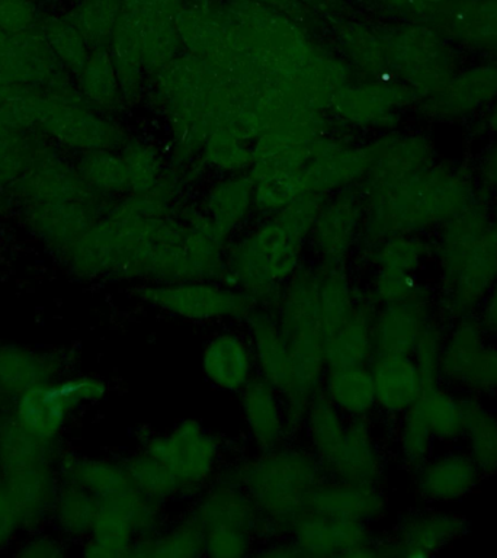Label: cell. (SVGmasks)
Returning <instances> with one entry per match:
<instances>
[{
	"instance_id": "6da1fadb",
	"label": "cell",
	"mask_w": 497,
	"mask_h": 558,
	"mask_svg": "<svg viewBox=\"0 0 497 558\" xmlns=\"http://www.w3.org/2000/svg\"><path fill=\"white\" fill-rule=\"evenodd\" d=\"M432 256L438 268L439 318L452 323L477 316L497 279V209L480 195L436 230Z\"/></svg>"
},
{
	"instance_id": "7a4b0ae2",
	"label": "cell",
	"mask_w": 497,
	"mask_h": 558,
	"mask_svg": "<svg viewBox=\"0 0 497 558\" xmlns=\"http://www.w3.org/2000/svg\"><path fill=\"white\" fill-rule=\"evenodd\" d=\"M480 196L464 166L435 163L387 190L369 194L364 221L371 246L396 234L438 230Z\"/></svg>"
},
{
	"instance_id": "3957f363",
	"label": "cell",
	"mask_w": 497,
	"mask_h": 558,
	"mask_svg": "<svg viewBox=\"0 0 497 558\" xmlns=\"http://www.w3.org/2000/svg\"><path fill=\"white\" fill-rule=\"evenodd\" d=\"M323 471L313 452L279 447L239 465L229 478L251 497L264 525L291 532L307 510L310 495L323 482Z\"/></svg>"
},
{
	"instance_id": "277c9868",
	"label": "cell",
	"mask_w": 497,
	"mask_h": 558,
	"mask_svg": "<svg viewBox=\"0 0 497 558\" xmlns=\"http://www.w3.org/2000/svg\"><path fill=\"white\" fill-rule=\"evenodd\" d=\"M320 272L296 270L283 287L275 314L286 336L294 373L296 403L307 405L327 373L326 340L318 308Z\"/></svg>"
},
{
	"instance_id": "5b68a950",
	"label": "cell",
	"mask_w": 497,
	"mask_h": 558,
	"mask_svg": "<svg viewBox=\"0 0 497 558\" xmlns=\"http://www.w3.org/2000/svg\"><path fill=\"white\" fill-rule=\"evenodd\" d=\"M304 240L278 218L252 231L231 253L233 286L257 305L274 310L283 287L299 270Z\"/></svg>"
},
{
	"instance_id": "8992f818",
	"label": "cell",
	"mask_w": 497,
	"mask_h": 558,
	"mask_svg": "<svg viewBox=\"0 0 497 558\" xmlns=\"http://www.w3.org/2000/svg\"><path fill=\"white\" fill-rule=\"evenodd\" d=\"M221 9L248 54L266 73H292L316 50L295 21L272 8L251 0H229Z\"/></svg>"
},
{
	"instance_id": "52a82bcc",
	"label": "cell",
	"mask_w": 497,
	"mask_h": 558,
	"mask_svg": "<svg viewBox=\"0 0 497 558\" xmlns=\"http://www.w3.org/2000/svg\"><path fill=\"white\" fill-rule=\"evenodd\" d=\"M388 73L409 86L419 100L445 85L461 69L451 41L426 24L400 26L386 34Z\"/></svg>"
},
{
	"instance_id": "ba28073f",
	"label": "cell",
	"mask_w": 497,
	"mask_h": 558,
	"mask_svg": "<svg viewBox=\"0 0 497 558\" xmlns=\"http://www.w3.org/2000/svg\"><path fill=\"white\" fill-rule=\"evenodd\" d=\"M33 126L83 153L112 150L124 143L122 131L92 112L82 95L72 89L38 90L34 96Z\"/></svg>"
},
{
	"instance_id": "9c48e42d",
	"label": "cell",
	"mask_w": 497,
	"mask_h": 558,
	"mask_svg": "<svg viewBox=\"0 0 497 558\" xmlns=\"http://www.w3.org/2000/svg\"><path fill=\"white\" fill-rule=\"evenodd\" d=\"M440 379L462 395L497 396V343L477 317L460 318L447 327Z\"/></svg>"
},
{
	"instance_id": "30bf717a",
	"label": "cell",
	"mask_w": 497,
	"mask_h": 558,
	"mask_svg": "<svg viewBox=\"0 0 497 558\" xmlns=\"http://www.w3.org/2000/svg\"><path fill=\"white\" fill-rule=\"evenodd\" d=\"M138 296L169 316L195 323L246 320L256 301L246 292L204 281L150 283L138 288Z\"/></svg>"
},
{
	"instance_id": "8fae6325",
	"label": "cell",
	"mask_w": 497,
	"mask_h": 558,
	"mask_svg": "<svg viewBox=\"0 0 497 558\" xmlns=\"http://www.w3.org/2000/svg\"><path fill=\"white\" fill-rule=\"evenodd\" d=\"M144 451L173 474L182 490L203 487L220 460V442L194 418H185L146 440Z\"/></svg>"
},
{
	"instance_id": "7c38bea8",
	"label": "cell",
	"mask_w": 497,
	"mask_h": 558,
	"mask_svg": "<svg viewBox=\"0 0 497 558\" xmlns=\"http://www.w3.org/2000/svg\"><path fill=\"white\" fill-rule=\"evenodd\" d=\"M256 373L282 396L288 434L303 429L308 405L296 403L294 373L286 336L275 310L256 305L246 317Z\"/></svg>"
},
{
	"instance_id": "4fadbf2b",
	"label": "cell",
	"mask_w": 497,
	"mask_h": 558,
	"mask_svg": "<svg viewBox=\"0 0 497 558\" xmlns=\"http://www.w3.org/2000/svg\"><path fill=\"white\" fill-rule=\"evenodd\" d=\"M466 532L469 521L461 514L438 506L413 510L401 519L391 538L378 541V557H432L457 543Z\"/></svg>"
},
{
	"instance_id": "5bb4252c",
	"label": "cell",
	"mask_w": 497,
	"mask_h": 558,
	"mask_svg": "<svg viewBox=\"0 0 497 558\" xmlns=\"http://www.w3.org/2000/svg\"><path fill=\"white\" fill-rule=\"evenodd\" d=\"M497 99V59L462 68L434 94L419 100V112L438 121H458L490 108Z\"/></svg>"
},
{
	"instance_id": "9a60e30c",
	"label": "cell",
	"mask_w": 497,
	"mask_h": 558,
	"mask_svg": "<svg viewBox=\"0 0 497 558\" xmlns=\"http://www.w3.org/2000/svg\"><path fill=\"white\" fill-rule=\"evenodd\" d=\"M292 543L303 557H378L369 525L305 510L291 531Z\"/></svg>"
},
{
	"instance_id": "2e32d148",
	"label": "cell",
	"mask_w": 497,
	"mask_h": 558,
	"mask_svg": "<svg viewBox=\"0 0 497 558\" xmlns=\"http://www.w3.org/2000/svg\"><path fill=\"white\" fill-rule=\"evenodd\" d=\"M425 24L453 46L497 59V0H449L429 8Z\"/></svg>"
},
{
	"instance_id": "e0dca14e",
	"label": "cell",
	"mask_w": 497,
	"mask_h": 558,
	"mask_svg": "<svg viewBox=\"0 0 497 558\" xmlns=\"http://www.w3.org/2000/svg\"><path fill=\"white\" fill-rule=\"evenodd\" d=\"M414 473V490L423 504H458L475 492L483 474L464 449L451 448L434 453Z\"/></svg>"
},
{
	"instance_id": "ac0fdd59",
	"label": "cell",
	"mask_w": 497,
	"mask_h": 558,
	"mask_svg": "<svg viewBox=\"0 0 497 558\" xmlns=\"http://www.w3.org/2000/svg\"><path fill=\"white\" fill-rule=\"evenodd\" d=\"M365 185L369 194L387 190L435 163L431 138L421 134L388 135L371 144Z\"/></svg>"
},
{
	"instance_id": "d6986e66",
	"label": "cell",
	"mask_w": 497,
	"mask_h": 558,
	"mask_svg": "<svg viewBox=\"0 0 497 558\" xmlns=\"http://www.w3.org/2000/svg\"><path fill=\"white\" fill-rule=\"evenodd\" d=\"M419 98L399 81H383L347 85L335 96L331 107L344 120L360 125L388 126L396 124L400 112Z\"/></svg>"
},
{
	"instance_id": "ffe728a7",
	"label": "cell",
	"mask_w": 497,
	"mask_h": 558,
	"mask_svg": "<svg viewBox=\"0 0 497 558\" xmlns=\"http://www.w3.org/2000/svg\"><path fill=\"white\" fill-rule=\"evenodd\" d=\"M438 316L434 296L378 305L373 322L375 355H412L419 338Z\"/></svg>"
},
{
	"instance_id": "44dd1931",
	"label": "cell",
	"mask_w": 497,
	"mask_h": 558,
	"mask_svg": "<svg viewBox=\"0 0 497 558\" xmlns=\"http://www.w3.org/2000/svg\"><path fill=\"white\" fill-rule=\"evenodd\" d=\"M17 194L31 203L41 201H78L89 203L95 191L78 173L77 169L65 163L60 157L37 155L25 166L24 172L15 181Z\"/></svg>"
},
{
	"instance_id": "7402d4cb",
	"label": "cell",
	"mask_w": 497,
	"mask_h": 558,
	"mask_svg": "<svg viewBox=\"0 0 497 558\" xmlns=\"http://www.w3.org/2000/svg\"><path fill=\"white\" fill-rule=\"evenodd\" d=\"M384 457L373 427L366 418H351L338 451L325 471L340 482L379 486L384 478Z\"/></svg>"
},
{
	"instance_id": "603a6c76",
	"label": "cell",
	"mask_w": 497,
	"mask_h": 558,
	"mask_svg": "<svg viewBox=\"0 0 497 558\" xmlns=\"http://www.w3.org/2000/svg\"><path fill=\"white\" fill-rule=\"evenodd\" d=\"M205 378L218 390L239 395L256 377L255 356L246 336L222 330L205 343L203 357Z\"/></svg>"
},
{
	"instance_id": "cb8c5ba5",
	"label": "cell",
	"mask_w": 497,
	"mask_h": 558,
	"mask_svg": "<svg viewBox=\"0 0 497 558\" xmlns=\"http://www.w3.org/2000/svg\"><path fill=\"white\" fill-rule=\"evenodd\" d=\"M307 509L325 517L371 525L386 514L387 497L379 486L334 480L314 488Z\"/></svg>"
},
{
	"instance_id": "d4e9b609",
	"label": "cell",
	"mask_w": 497,
	"mask_h": 558,
	"mask_svg": "<svg viewBox=\"0 0 497 558\" xmlns=\"http://www.w3.org/2000/svg\"><path fill=\"white\" fill-rule=\"evenodd\" d=\"M240 395L244 425L259 451L281 447L288 435L282 396L256 375Z\"/></svg>"
},
{
	"instance_id": "484cf974",
	"label": "cell",
	"mask_w": 497,
	"mask_h": 558,
	"mask_svg": "<svg viewBox=\"0 0 497 558\" xmlns=\"http://www.w3.org/2000/svg\"><path fill=\"white\" fill-rule=\"evenodd\" d=\"M191 517L204 532L217 527H233L255 535L264 525L259 510L251 497L230 478L209 488L196 504Z\"/></svg>"
},
{
	"instance_id": "4316f807",
	"label": "cell",
	"mask_w": 497,
	"mask_h": 558,
	"mask_svg": "<svg viewBox=\"0 0 497 558\" xmlns=\"http://www.w3.org/2000/svg\"><path fill=\"white\" fill-rule=\"evenodd\" d=\"M377 409L400 417L421 396L423 383L409 355H375L369 364Z\"/></svg>"
},
{
	"instance_id": "83f0119b",
	"label": "cell",
	"mask_w": 497,
	"mask_h": 558,
	"mask_svg": "<svg viewBox=\"0 0 497 558\" xmlns=\"http://www.w3.org/2000/svg\"><path fill=\"white\" fill-rule=\"evenodd\" d=\"M361 218V205L353 196L340 195L322 208L310 234L326 266L342 264L355 243Z\"/></svg>"
},
{
	"instance_id": "f1b7e54d",
	"label": "cell",
	"mask_w": 497,
	"mask_h": 558,
	"mask_svg": "<svg viewBox=\"0 0 497 558\" xmlns=\"http://www.w3.org/2000/svg\"><path fill=\"white\" fill-rule=\"evenodd\" d=\"M377 304L361 296L351 316L326 339L327 369L369 365L374 357L373 322Z\"/></svg>"
},
{
	"instance_id": "f546056e",
	"label": "cell",
	"mask_w": 497,
	"mask_h": 558,
	"mask_svg": "<svg viewBox=\"0 0 497 558\" xmlns=\"http://www.w3.org/2000/svg\"><path fill=\"white\" fill-rule=\"evenodd\" d=\"M461 403L464 451L483 477H493L497 474V412L484 403L483 397L474 395H461Z\"/></svg>"
},
{
	"instance_id": "4dcf8cb0",
	"label": "cell",
	"mask_w": 497,
	"mask_h": 558,
	"mask_svg": "<svg viewBox=\"0 0 497 558\" xmlns=\"http://www.w3.org/2000/svg\"><path fill=\"white\" fill-rule=\"evenodd\" d=\"M369 166L368 148H343L338 144L322 151L303 169L305 190L325 194L365 177Z\"/></svg>"
},
{
	"instance_id": "1f68e13d",
	"label": "cell",
	"mask_w": 497,
	"mask_h": 558,
	"mask_svg": "<svg viewBox=\"0 0 497 558\" xmlns=\"http://www.w3.org/2000/svg\"><path fill=\"white\" fill-rule=\"evenodd\" d=\"M322 390L351 418H366L377 409L369 365L327 369Z\"/></svg>"
},
{
	"instance_id": "d6a6232c",
	"label": "cell",
	"mask_w": 497,
	"mask_h": 558,
	"mask_svg": "<svg viewBox=\"0 0 497 558\" xmlns=\"http://www.w3.org/2000/svg\"><path fill=\"white\" fill-rule=\"evenodd\" d=\"M303 169L281 161H253L248 174L253 182V199L264 209L281 211L308 192L304 186Z\"/></svg>"
},
{
	"instance_id": "836d02e7",
	"label": "cell",
	"mask_w": 497,
	"mask_h": 558,
	"mask_svg": "<svg viewBox=\"0 0 497 558\" xmlns=\"http://www.w3.org/2000/svg\"><path fill=\"white\" fill-rule=\"evenodd\" d=\"M113 68H116L121 95L134 100L142 89L144 61L140 46L137 24L133 13L122 8L109 43Z\"/></svg>"
},
{
	"instance_id": "e575fe53",
	"label": "cell",
	"mask_w": 497,
	"mask_h": 558,
	"mask_svg": "<svg viewBox=\"0 0 497 558\" xmlns=\"http://www.w3.org/2000/svg\"><path fill=\"white\" fill-rule=\"evenodd\" d=\"M425 418L436 442L452 445L461 442L464 432V412L461 396L444 383L422 388L421 396L413 404Z\"/></svg>"
},
{
	"instance_id": "d590c367",
	"label": "cell",
	"mask_w": 497,
	"mask_h": 558,
	"mask_svg": "<svg viewBox=\"0 0 497 558\" xmlns=\"http://www.w3.org/2000/svg\"><path fill=\"white\" fill-rule=\"evenodd\" d=\"M344 417L323 390H318L308 401L303 427L312 452L323 469L342 444L348 426Z\"/></svg>"
},
{
	"instance_id": "8d00e7d4",
	"label": "cell",
	"mask_w": 497,
	"mask_h": 558,
	"mask_svg": "<svg viewBox=\"0 0 497 558\" xmlns=\"http://www.w3.org/2000/svg\"><path fill=\"white\" fill-rule=\"evenodd\" d=\"M130 12L133 13L137 24L144 70L157 74L179 54L181 39H179L174 21L166 16L150 15V13Z\"/></svg>"
},
{
	"instance_id": "74e56055",
	"label": "cell",
	"mask_w": 497,
	"mask_h": 558,
	"mask_svg": "<svg viewBox=\"0 0 497 558\" xmlns=\"http://www.w3.org/2000/svg\"><path fill=\"white\" fill-rule=\"evenodd\" d=\"M133 556L156 558H194L204 556V531L187 517L165 532L142 536L133 545Z\"/></svg>"
},
{
	"instance_id": "f35d334b",
	"label": "cell",
	"mask_w": 497,
	"mask_h": 558,
	"mask_svg": "<svg viewBox=\"0 0 497 558\" xmlns=\"http://www.w3.org/2000/svg\"><path fill=\"white\" fill-rule=\"evenodd\" d=\"M360 299L340 266H327L322 270L318 279V308L325 340L351 316Z\"/></svg>"
},
{
	"instance_id": "ab89813d",
	"label": "cell",
	"mask_w": 497,
	"mask_h": 558,
	"mask_svg": "<svg viewBox=\"0 0 497 558\" xmlns=\"http://www.w3.org/2000/svg\"><path fill=\"white\" fill-rule=\"evenodd\" d=\"M35 29L68 72H82L92 50L81 31L68 17L41 15Z\"/></svg>"
},
{
	"instance_id": "60d3db41",
	"label": "cell",
	"mask_w": 497,
	"mask_h": 558,
	"mask_svg": "<svg viewBox=\"0 0 497 558\" xmlns=\"http://www.w3.org/2000/svg\"><path fill=\"white\" fill-rule=\"evenodd\" d=\"M338 38L343 51L364 72L387 78L386 34L362 24H340Z\"/></svg>"
},
{
	"instance_id": "b9f144b4",
	"label": "cell",
	"mask_w": 497,
	"mask_h": 558,
	"mask_svg": "<svg viewBox=\"0 0 497 558\" xmlns=\"http://www.w3.org/2000/svg\"><path fill=\"white\" fill-rule=\"evenodd\" d=\"M253 199V182L251 177L231 179L214 187L208 199L211 221L218 233L226 238L238 229L246 218Z\"/></svg>"
},
{
	"instance_id": "7bdbcfd3",
	"label": "cell",
	"mask_w": 497,
	"mask_h": 558,
	"mask_svg": "<svg viewBox=\"0 0 497 558\" xmlns=\"http://www.w3.org/2000/svg\"><path fill=\"white\" fill-rule=\"evenodd\" d=\"M122 11L120 0H76L65 16L86 39L90 50L108 47Z\"/></svg>"
},
{
	"instance_id": "ee69618b",
	"label": "cell",
	"mask_w": 497,
	"mask_h": 558,
	"mask_svg": "<svg viewBox=\"0 0 497 558\" xmlns=\"http://www.w3.org/2000/svg\"><path fill=\"white\" fill-rule=\"evenodd\" d=\"M77 76L81 94L90 104L109 108L120 100V82L108 47L92 50L85 68Z\"/></svg>"
},
{
	"instance_id": "f6af8a7d",
	"label": "cell",
	"mask_w": 497,
	"mask_h": 558,
	"mask_svg": "<svg viewBox=\"0 0 497 558\" xmlns=\"http://www.w3.org/2000/svg\"><path fill=\"white\" fill-rule=\"evenodd\" d=\"M432 256V243L421 234H396L375 244L374 264L377 268L416 274Z\"/></svg>"
},
{
	"instance_id": "bcb514c9",
	"label": "cell",
	"mask_w": 497,
	"mask_h": 558,
	"mask_svg": "<svg viewBox=\"0 0 497 558\" xmlns=\"http://www.w3.org/2000/svg\"><path fill=\"white\" fill-rule=\"evenodd\" d=\"M77 170L95 192L118 194L131 191L129 169L124 159L109 150L85 153L78 161Z\"/></svg>"
},
{
	"instance_id": "7dc6e473",
	"label": "cell",
	"mask_w": 497,
	"mask_h": 558,
	"mask_svg": "<svg viewBox=\"0 0 497 558\" xmlns=\"http://www.w3.org/2000/svg\"><path fill=\"white\" fill-rule=\"evenodd\" d=\"M126 475L135 490L159 505L182 492L173 474L146 451L131 460Z\"/></svg>"
},
{
	"instance_id": "c3c4849f",
	"label": "cell",
	"mask_w": 497,
	"mask_h": 558,
	"mask_svg": "<svg viewBox=\"0 0 497 558\" xmlns=\"http://www.w3.org/2000/svg\"><path fill=\"white\" fill-rule=\"evenodd\" d=\"M435 436L432 435L429 426L425 418L412 405L404 414L400 416L399 432H397V449L401 462L409 470H417L425 464L435 453Z\"/></svg>"
},
{
	"instance_id": "681fc988",
	"label": "cell",
	"mask_w": 497,
	"mask_h": 558,
	"mask_svg": "<svg viewBox=\"0 0 497 558\" xmlns=\"http://www.w3.org/2000/svg\"><path fill=\"white\" fill-rule=\"evenodd\" d=\"M369 299L378 305L405 303V301L434 296L429 288L419 281L416 274L377 268L371 286Z\"/></svg>"
},
{
	"instance_id": "f907efd6",
	"label": "cell",
	"mask_w": 497,
	"mask_h": 558,
	"mask_svg": "<svg viewBox=\"0 0 497 558\" xmlns=\"http://www.w3.org/2000/svg\"><path fill=\"white\" fill-rule=\"evenodd\" d=\"M445 336H447V327L443 325V318L436 316L423 330L412 355H410L416 364L423 387L443 383L440 360H443Z\"/></svg>"
},
{
	"instance_id": "816d5d0a",
	"label": "cell",
	"mask_w": 497,
	"mask_h": 558,
	"mask_svg": "<svg viewBox=\"0 0 497 558\" xmlns=\"http://www.w3.org/2000/svg\"><path fill=\"white\" fill-rule=\"evenodd\" d=\"M205 159L208 163L226 170H239L253 165V148L234 135L225 133L209 134L204 142Z\"/></svg>"
},
{
	"instance_id": "f5cc1de1",
	"label": "cell",
	"mask_w": 497,
	"mask_h": 558,
	"mask_svg": "<svg viewBox=\"0 0 497 558\" xmlns=\"http://www.w3.org/2000/svg\"><path fill=\"white\" fill-rule=\"evenodd\" d=\"M122 159L129 169L130 187L134 194H147L155 190L159 177V161L150 148L140 143H129Z\"/></svg>"
},
{
	"instance_id": "db71d44e",
	"label": "cell",
	"mask_w": 497,
	"mask_h": 558,
	"mask_svg": "<svg viewBox=\"0 0 497 558\" xmlns=\"http://www.w3.org/2000/svg\"><path fill=\"white\" fill-rule=\"evenodd\" d=\"M255 535L233 527H217L204 532V556L238 558L251 553Z\"/></svg>"
},
{
	"instance_id": "11a10c76",
	"label": "cell",
	"mask_w": 497,
	"mask_h": 558,
	"mask_svg": "<svg viewBox=\"0 0 497 558\" xmlns=\"http://www.w3.org/2000/svg\"><path fill=\"white\" fill-rule=\"evenodd\" d=\"M39 17L37 0H0V29L9 34L34 31Z\"/></svg>"
},
{
	"instance_id": "9f6ffc18",
	"label": "cell",
	"mask_w": 497,
	"mask_h": 558,
	"mask_svg": "<svg viewBox=\"0 0 497 558\" xmlns=\"http://www.w3.org/2000/svg\"><path fill=\"white\" fill-rule=\"evenodd\" d=\"M480 194L497 209V140L484 151L475 174Z\"/></svg>"
},
{
	"instance_id": "6f0895ef",
	"label": "cell",
	"mask_w": 497,
	"mask_h": 558,
	"mask_svg": "<svg viewBox=\"0 0 497 558\" xmlns=\"http://www.w3.org/2000/svg\"><path fill=\"white\" fill-rule=\"evenodd\" d=\"M185 7V0H122V8L140 13H150L174 20Z\"/></svg>"
},
{
	"instance_id": "680465c9",
	"label": "cell",
	"mask_w": 497,
	"mask_h": 558,
	"mask_svg": "<svg viewBox=\"0 0 497 558\" xmlns=\"http://www.w3.org/2000/svg\"><path fill=\"white\" fill-rule=\"evenodd\" d=\"M475 317H477L484 331L492 339H497V279L493 283L490 291L487 292L486 299H484L482 307H480Z\"/></svg>"
},
{
	"instance_id": "91938a15",
	"label": "cell",
	"mask_w": 497,
	"mask_h": 558,
	"mask_svg": "<svg viewBox=\"0 0 497 558\" xmlns=\"http://www.w3.org/2000/svg\"><path fill=\"white\" fill-rule=\"evenodd\" d=\"M392 11L408 17L414 24H425L429 4L423 3L422 0H383Z\"/></svg>"
},
{
	"instance_id": "94428289",
	"label": "cell",
	"mask_w": 497,
	"mask_h": 558,
	"mask_svg": "<svg viewBox=\"0 0 497 558\" xmlns=\"http://www.w3.org/2000/svg\"><path fill=\"white\" fill-rule=\"evenodd\" d=\"M259 556L264 557H303L301 556L300 549L295 547L294 543L277 544L266 549V551L259 553Z\"/></svg>"
},
{
	"instance_id": "6125c7cd",
	"label": "cell",
	"mask_w": 497,
	"mask_h": 558,
	"mask_svg": "<svg viewBox=\"0 0 497 558\" xmlns=\"http://www.w3.org/2000/svg\"><path fill=\"white\" fill-rule=\"evenodd\" d=\"M310 11L330 13L338 8V0H300Z\"/></svg>"
},
{
	"instance_id": "be15d7a7",
	"label": "cell",
	"mask_w": 497,
	"mask_h": 558,
	"mask_svg": "<svg viewBox=\"0 0 497 558\" xmlns=\"http://www.w3.org/2000/svg\"><path fill=\"white\" fill-rule=\"evenodd\" d=\"M486 125L492 133L497 135V99L495 104L492 105L490 109H488Z\"/></svg>"
},
{
	"instance_id": "e7e4bbea",
	"label": "cell",
	"mask_w": 497,
	"mask_h": 558,
	"mask_svg": "<svg viewBox=\"0 0 497 558\" xmlns=\"http://www.w3.org/2000/svg\"><path fill=\"white\" fill-rule=\"evenodd\" d=\"M12 34L7 31L0 29V59L7 54L9 46H11Z\"/></svg>"
},
{
	"instance_id": "03108f58",
	"label": "cell",
	"mask_w": 497,
	"mask_h": 558,
	"mask_svg": "<svg viewBox=\"0 0 497 558\" xmlns=\"http://www.w3.org/2000/svg\"><path fill=\"white\" fill-rule=\"evenodd\" d=\"M422 2L429 4V7H439V4L447 3L449 0H422Z\"/></svg>"
},
{
	"instance_id": "003e7915",
	"label": "cell",
	"mask_w": 497,
	"mask_h": 558,
	"mask_svg": "<svg viewBox=\"0 0 497 558\" xmlns=\"http://www.w3.org/2000/svg\"><path fill=\"white\" fill-rule=\"evenodd\" d=\"M120 2L122 3V0H120Z\"/></svg>"
}]
</instances>
